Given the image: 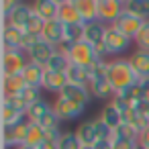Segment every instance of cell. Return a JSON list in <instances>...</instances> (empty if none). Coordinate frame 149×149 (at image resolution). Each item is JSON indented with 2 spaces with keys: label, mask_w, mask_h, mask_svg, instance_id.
Wrapping results in <instances>:
<instances>
[{
  "label": "cell",
  "mask_w": 149,
  "mask_h": 149,
  "mask_svg": "<svg viewBox=\"0 0 149 149\" xmlns=\"http://www.w3.org/2000/svg\"><path fill=\"white\" fill-rule=\"evenodd\" d=\"M104 78L110 82V86L114 88L116 94L125 92L127 88L139 84V76L135 74L129 57H112L106 61V72H104Z\"/></svg>",
  "instance_id": "cell-1"
},
{
  "label": "cell",
  "mask_w": 149,
  "mask_h": 149,
  "mask_svg": "<svg viewBox=\"0 0 149 149\" xmlns=\"http://www.w3.org/2000/svg\"><path fill=\"white\" fill-rule=\"evenodd\" d=\"M70 63H76V65H82V68H90L98 57H96V51H94V45H90L88 41H80V43H74V45H63L59 47Z\"/></svg>",
  "instance_id": "cell-2"
},
{
  "label": "cell",
  "mask_w": 149,
  "mask_h": 149,
  "mask_svg": "<svg viewBox=\"0 0 149 149\" xmlns=\"http://www.w3.org/2000/svg\"><path fill=\"white\" fill-rule=\"evenodd\" d=\"M133 43H135V41H133L131 37H127V35H125L123 31H118L114 25H108L106 35H104V45H106V49H108L110 59H112V57H120L123 53H127Z\"/></svg>",
  "instance_id": "cell-3"
},
{
  "label": "cell",
  "mask_w": 149,
  "mask_h": 149,
  "mask_svg": "<svg viewBox=\"0 0 149 149\" xmlns=\"http://www.w3.org/2000/svg\"><path fill=\"white\" fill-rule=\"evenodd\" d=\"M27 63H29V57L23 49L2 53V76H21Z\"/></svg>",
  "instance_id": "cell-4"
},
{
  "label": "cell",
  "mask_w": 149,
  "mask_h": 149,
  "mask_svg": "<svg viewBox=\"0 0 149 149\" xmlns=\"http://www.w3.org/2000/svg\"><path fill=\"white\" fill-rule=\"evenodd\" d=\"M53 110L59 114L61 120H74L78 116H82V112L86 110V104H80V102H74L65 96H55L53 100Z\"/></svg>",
  "instance_id": "cell-5"
},
{
  "label": "cell",
  "mask_w": 149,
  "mask_h": 149,
  "mask_svg": "<svg viewBox=\"0 0 149 149\" xmlns=\"http://www.w3.org/2000/svg\"><path fill=\"white\" fill-rule=\"evenodd\" d=\"M123 13L125 4L120 0H98V19L104 25H114Z\"/></svg>",
  "instance_id": "cell-6"
},
{
  "label": "cell",
  "mask_w": 149,
  "mask_h": 149,
  "mask_svg": "<svg viewBox=\"0 0 149 149\" xmlns=\"http://www.w3.org/2000/svg\"><path fill=\"white\" fill-rule=\"evenodd\" d=\"M143 25H145V21H143L141 17H137V15L129 13V10H125V13L118 17V21L114 23V27H116L118 31H123L127 37H131L133 41H135V39H137V35L141 33Z\"/></svg>",
  "instance_id": "cell-7"
},
{
  "label": "cell",
  "mask_w": 149,
  "mask_h": 149,
  "mask_svg": "<svg viewBox=\"0 0 149 149\" xmlns=\"http://www.w3.org/2000/svg\"><path fill=\"white\" fill-rule=\"evenodd\" d=\"M35 17V10H33V4H27V2H21L10 15H6L2 21L4 23H8V25H13V27H17V29H27V25L31 23V19Z\"/></svg>",
  "instance_id": "cell-8"
},
{
  "label": "cell",
  "mask_w": 149,
  "mask_h": 149,
  "mask_svg": "<svg viewBox=\"0 0 149 149\" xmlns=\"http://www.w3.org/2000/svg\"><path fill=\"white\" fill-rule=\"evenodd\" d=\"M41 39L59 49V47L65 43V25H63L59 19L47 21V23H45V29H43V33H41Z\"/></svg>",
  "instance_id": "cell-9"
},
{
  "label": "cell",
  "mask_w": 149,
  "mask_h": 149,
  "mask_svg": "<svg viewBox=\"0 0 149 149\" xmlns=\"http://www.w3.org/2000/svg\"><path fill=\"white\" fill-rule=\"evenodd\" d=\"M57 53V47H53L51 43H47V41H43V39H39L29 51H27V57H29V61H33V63H39V65H47V61L53 57Z\"/></svg>",
  "instance_id": "cell-10"
},
{
  "label": "cell",
  "mask_w": 149,
  "mask_h": 149,
  "mask_svg": "<svg viewBox=\"0 0 149 149\" xmlns=\"http://www.w3.org/2000/svg\"><path fill=\"white\" fill-rule=\"evenodd\" d=\"M23 37H25V31H23V29H17V27L4 23V25H2V53L21 49Z\"/></svg>",
  "instance_id": "cell-11"
},
{
  "label": "cell",
  "mask_w": 149,
  "mask_h": 149,
  "mask_svg": "<svg viewBox=\"0 0 149 149\" xmlns=\"http://www.w3.org/2000/svg\"><path fill=\"white\" fill-rule=\"evenodd\" d=\"M68 74H61V72H51V70H45V78H43V90L45 92H51V94H61L63 88L68 86Z\"/></svg>",
  "instance_id": "cell-12"
},
{
  "label": "cell",
  "mask_w": 149,
  "mask_h": 149,
  "mask_svg": "<svg viewBox=\"0 0 149 149\" xmlns=\"http://www.w3.org/2000/svg\"><path fill=\"white\" fill-rule=\"evenodd\" d=\"M88 88H90V94H92V98H98V100H108V102H110V100L116 96L114 88L110 86V82H108L104 76L90 80Z\"/></svg>",
  "instance_id": "cell-13"
},
{
  "label": "cell",
  "mask_w": 149,
  "mask_h": 149,
  "mask_svg": "<svg viewBox=\"0 0 149 149\" xmlns=\"http://www.w3.org/2000/svg\"><path fill=\"white\" fill-rule=\"evenodd\" d=\"M129 61H131L135 74L139 76V80H147L149 78V51L133 49L131 55H129Z\"/></svg>",
  "instance_id": "cell-14"
},
{
  "label": "cell",
  "mask_w": 149,
  "mask_h": 149,
  "mask_svg": "<svg viewBox=\"0 0 149 149\" xmlns=\"http://www.w3.org/2000/svg\"><path fill=\"white\" fill-rule=\"evenodd\" d=\"M61 96L74 100V102H80V104H88L92 100V94H90V88L86 84H74V82H68V86L63 88Z\"/></svg>",
  "instance_id": "cell-15"
},
{
  "label": "cell",
  "mask_w": 149,
  "mask_h": 149,
  "mask_svg": "<svg viewBox=\"0 0 149 149\" xmlns=\"http://www.w3.org/2000/svg\"><path fill=\"white\" fill-rule=\"evenodd\" d=\"M21 76H23V80H25V84H27V86L41 88V86H43V78H45V68H43V65H39V63L29 61Z\"/></svg>",
  "instance_id": "cell-16"
},
{
  "label": "cell",
  "mask_w": 149,
  "mask_h": 149,
  "mask_svg": "<svg viewBox=\"0 0 149 149\" xmlns=\"http://www.w3.org/2000/svg\"><path fill=\"white\" fill-rule=\"evenodd\" d=\"M33 10L43 21H53L59 17V4H55L53 0H33Z\"/></svg>",
  "instance_id": "cell-17"
},
{
  "label": "cell",
  "mask_w": 149,
  "mask_h": 149,
  "mask_svg": "<svg viewBox=\"0 0 149 149\" xmlns=\"http://www.w3.org/2000/svg\"><path fill=\"white\" fill-rule=\"evenodd\" d=\"M106 29H108V25H104L102 21H94V23H88V25H86V31H84V41H88L90 45H98V43H104V35H106Z\"/></svg>",
  "instance_id": "cell-18"
},
{
  "label": "cell",
  "mask_w": 149,
  "mask_h": 149,
  "mask_svg": "<svg viewBox=\"0 0 149 149\" xmlns=\"http://www.w3.org/2000/svg\"><path fill=\"white\" fill-rule=\"evenodd\" d=\"M76 135L82 141V145H90L92 147L98 141V135H96V129H94V120H82L76 127Z\"/></svg>",
  "instance_id": "cell-19"
},
{
  "label": "cell",
  "mask_w": 149,
  "mask_h": 149,
  "mask_svg": "<svg viewBox=\"0 0 149 149\" xmlns=\"http://www.w3.org/2000/svg\"><path fill=\"white\" fill-rule=\"evenodd\" d=\"M78 6V13L82 17V23H94V21H100L98 19V0H80L76 4Z\"/></svg>",
  "instance_id": "cell-20"
},
{
  "label": "cell",
  "mask_w": 149,
  "mask_h": 149,
  "mask_svg": "<svg viewBox=\"0 0 149 149\" xmlns=\"http://www.w3.org/2000/svg\"><path fill=\"white\" fill-rule=\"evenodd\" d=\"M27 88L23 76H2V94L4 96H19Z\"/></svg>",
  "instance_id": "cell-21"
},
{
  "label": "cell",
  "mask_w": 149,
  "mask_h": 149,
  "mask_svg": "<svg viewBox=\"0 0 149 149\" xmlns=\"http://www.w3.org/2000/svg\"><path fill=\"white\" fill-rule=\"evenodd\" d=\"M100 118H102L108 127H112V129H116V127L123 125V112L116 110V106H114L112 102H106V104H104V108H102V112H100Z\"/></svg>",
  "instance_id": "cell-22"
},
{
  "label": "cell",
  "mask_w": 149,
  "mask_h": 149,
  "mask_svg": "<svg viewBox=\"0 0 149 149\" xmlns=\"http://www.w3.org/2000/svg\"><path fill=\"white\" fill-rule=\"evenodd\" d=\"M123 123H127V125H131L139 135L145 131V129H149V118L145 116V114H141V112H137L135 108L133 110H129L127 114H123Z\"/></svg>",
  "instance_id": "cell-23"
},
{
  "label": "cell",
  "mask_w": 149,
  "mask_h": 149,
  "mask_svg": "<svg viewBox=\"0 0 149 149\" xmlns=\"http://www.w3.org/2000/svg\"><path fill=\"white\" fill-rule=\"evenodd\" d=\"M47 141V131L39 125V123H31L29 125V133H27V141L25 145H31V147H39L41 143Z\"/></svg>",
  "instance_id": "cell-24"
},
{
  "label": "cell",
  "mask_w": 149,
  "mask_h": 149,
  "mask_svg": "<svg viewBox=\"0 0 149 149\" xmlns=\"http://www.w3.org/2000/svg\"><path fill=\"white\" fill-rule=\"evenodd\" d=\"M84 31H86V23H74V25H65V43L63 45H74L84 41ZM61 45V47H63Z\"/></svg>",
  "instance_id": "cell-25"
},
{
  "label": "cell",
  "mask_w": 149,
  "mask_h": 149,
  "mask_svg": "<svg viewBox=\"0 0 149 149\" xmlns=\"http://www.w3.org/2000/svg\"><path fill=\"white\" fill-rule=\"evenodd\" d=\"M53 108V104H49L45 98H41V100H37V102H33L29 108H27V114H29V118L33 120V123H39L49 110Z\"/></svg>",
  "instance_id": "cell-26"
},
{
  "label": "cell",
  "mask_w": 149,
  "mask_h": 149,
  "mask_svg": "<svg viewBox=\"0 0 149 149\" xmlns=\"http://www.w3.org/2000/svg\"><path fill=\"white\" fill-rule=\"evenodd\" d=\"M63 25H74V23H82V17L78 13V6L68 2L63 6H59V17H57Z\"/></svg>",
  "instance_id": "cell-27"
},
{
  "label": "cell",
  "mask_w": 149,
  "mask_h": 149,
  "mask_svg": "<svg viewBox=\"0 0 149 149\" xmlns=\"http://www.w3.org/2000/svg\"><path fill=\"white\" fill-rule=\"evenodd\" d=\"M68 80L74 82V84H90V76H88V68H82V65H76V63H70L68 68Z\"/></svg>",
  "instance_id": "cell-28"
},
{
  "label": "cell",
  "mask_w": 149,
  "mask_h": 149,
  "mask_svg": "<svg viewBox=\"0 0 149 149\" xmlns=\"http://www.w3.org/2000/svg\"><path fill=\"white\" fill-rule=\"evenodd\" d=\"M68 68H70V59H68V55L61 51V49H57V53L47 61V65H45V70H51V72H61V74H65L68 72Z\"/></svg>",
  "instance_id": "cell-29"
},
{
  "label": "cell",
  "mask_w": 149,
  "mask_h": 149,
  "mask_svg": "<svg viewBox=\"0 0 149 149\" xmlns=\"http://www.w3.org/2000/svg\"><path fill=\"white\" fill-rule=\"evenodd\" d=\"M125 10L141 17L143 21H149V0H131L125 4Z\"/></svg>",
  "instance_id": "cell-30"
},
{
  "label": "cell",
  "mask_w": 149,
  "mask_h": 149,
  "mask_svg": "<svg viewBox=\"0 0 149 149\" xmlns=\"http://www.w3.org/2000/svg\"><path fill=\"white\" fill-rule=\"evenodd\" d=\"M57 149H82V141L78 139L76 131H65L57 141Z\"/></svg>",
  "instance_id": "cell-31"
},
{
  "label": "cell",
  "mask_w": 149,
  "mask_h": 149,
  "mask_svg": "<svg viewBox=\"0 0 149 149\" xmlns=\"http://www.w3.org/2000/svg\"><path fill=\"white\" fill-rule=\"evenodd\" d=\"M92 120H94V129H96L98 141H112V139H114V129L108 127L100 116H98V118H92Z\"/></svg>",
  "instance_id": "cell-32"
},
{
  "label": "cell",
  "mask_w": 149,
  "mask_h": 149,
  "mask_svg": "<svg viewBox=\"0 0 149 149\" xmlns=\"http://www.w3.org/2000/svg\"><path fill=\"white\" fill-rule=\"evenodd\" d=\"M114 139H129V141H139V133L131 127V125H127V123H123L120 127H116L114 129Z\"/></svg>",
  "instance_id": "cell-33"
},
{
  "label": "cell",
  "mask_w": 149,
  "mask_h": 149,
  "mask_svg": "<svg viewBox=\"0 0 149 149\" xmlns=\"http://www.w3.org/2000/svg\"><path fill=\"white\" fill-rule=\"evenodd\" d=\"M41 90H43V88L27 86V88H25V90H23V92H21L19 96H21V98L25 100V104H27V106H31L33 102H37V100H41V98H43V96H41Z\"/></svg>",
  "instance_id": "cell-34"
},
{
  "label": "cell",
  "mask_w": 149,
  "mask_h": 149,
  "mask_svg": "<svg viewBox=\"0 0 149 149\" xmlns=\"http://www.w3.org/2000/svg\"><path fill=\"white\" fill-rule=\"evenodd\" d=\"M59 123H61V118H59V114L51 108L41 120H39V125L45 129V131H49V129H59Z\"/></svg>",
  "instance_id": "cell-35"
},
{
  "label": "cell",
  "mask_w": 149,
  "mask_h": 149,
  "mask_svg": "<svg viewBox=\"0 0 149 149\" xmlns=\"http://www.w3.org/2000/svg\"><path fill=\"white\" fill-rule=\"evenodd\" d=\"M135 49H143V51H149V21H145L141 33L137 35L135 39Z\"/></svg>",
  "instance_id": "cell-36"
},
{
  "label": "cell",
  "mask_w": 149,
  "mask_h": 149,
  "mask_svg": "<svg viewBox=\"0 0 149 149\" xmlns=\"http://www.w3.org/2000/svg\"><path fill=\"white\" fill-rule=\"evenodd\" d=\"M110 102H112V104L116 106V110H120L123 114H127V112H129V110H133V106H135L131 100H127V98H125V96H120V94H116Z\"/></svg>",
  "instance_id": "cell-37"
},
{
  "label": "cell",
  "mask_w": 149,
  "mask_h": 149,
  "mask_svg": "<svg viewBox=\"0 0 149 149\" xmlns=\"http://www.w3.org/2000/svg\"><path fill=\"white\" fill-rule=\"evenodd\" d=\"M139 141H129V139H112V149H137Z\"/></svg>",
  "instance_id": "cell-38"
},
{
  "label": "cell",
  "mask_w": 149,
  "mask_h": 149,
  "mask_svg": "<svg viewBox=\"0 0 149 149\" xmlns=\"http://www.w3.org/2000/svg\"><path fill=\"white\" fill-rule=\"evenodd\" d=\"M21 2H23V0H2V19H4L6 15H10Z\"/></svg>",
  "instance_id": "cell-39"
},
{
  "label": "cell",
  "mask_w": 149,
  "mask_h": 149,
  "mask_svg": "<svg viewBox=\"0 0 149 149\" xmlns=\"http://www.w3.org/2000/svg\"><path fill=\"white\" fill-rule=\"evenodd\" d=\"M94 51H96V57L98 59H104V61H108V49H106V45L104 43H98V45H94Z\"/></svg>",
  "instance_id": "cell-40"
},
{
  "label": "cell",
  "mask_w": 149,
  "mask_h": 149,
  "mask_svg": "<svg viewBox=\"0 0 149 149\" xmlns=\"http://www.w3.org/2000/svg\"><path fill=\"white\" fill-rule=\"evenodd\" d=\"M137 112H141V114H145L147 118H149V102L147 100H139V102H135V106H133Z\"/></svg>",
  "instance_id": "cell-41"
},
{
  "label": "cell",
  "mask_w": 149,
  "mask_h": 149,
  "mask_svg": "<svg viewBox=\"0 0 149 149\" xmlns=\"http://www.w3.org/2000/svg\"><path fill=\"white\" fill-rule=\"evenodd\" d=\"M139 145H143L145 149H149V129H145V131L139 135Z\"/></svg>",
  "instance_id": "cell-42"
},
{
  "label": "cell",
  "mask_w": 149,
  "mask_h": 149,
  "mask_svg": "<svg viewBox=\"0 0 149 149\" xmlns=\"http://www.w3.org/2000/svg\"><path fill=\"white\" fill-rule=\"evenodd\" d=\"M141 90H143V100L149 102V78L147 80H141Z\"/></svg>",
  "instance_id": "cell-43"
},
{
  "label": "cell",
  "mask_w": 149,
  "mask_h": 149,
  "mask_svg": "<svg viewBox=\"0 0 149 149\" xmlns=\"http://www.w3.org/2000/svg\"><path fill=\"white\" fill-rule=\"evenodd\" d=\"M94 149H112V141H96V145H92Z\"/></svg>",
  "instance_id": "cell-44"
},
{
  "label": "cell",
  "mask_w": 149,
  "mask_h": 149,
  "mask_svg": "<svg viewBox=\"0 0 149 149\" xmlns=\"http://www.w3.org/2000/svg\"><path fill=\"white\" fill-rule=\"evenodd\" d=\"M37 149H57V143H53V141H45V143H41Z\"/></svg>",
  "instance_id": "cell-45"
},
{
  "label": "cell",
  "mask_w": 149,
  "mask_h": 149,
  "mask_svg": "<svg viewBox=\"0 0 149 149\" xmlns=\"http://www.w3.org/2000/svg\"><path fill=\"white\" fill-rule=\"evenodd\" d=\"M53 2H55V4H59V6H63V4H68V2H70V0H53Z\"/></svg>",
  "instance_id": "cell-46"
},
{
  "label": "cell",
  "mask_w": 149,
  "mask_h": 149,
  "mask_svg": "<svg viewBox=\"0 0 149 149\" xmlns=\"http://www.w3.org/2000/svg\"><path fill=\"white\" fill-rule=\"evenodd\" d=\"M17 149H37V147H31V145H19Z\"/></svg>",
  "instance_id": "cell-47"
},
{
  "label": "cell",
  "mask_w": 149,
  "mask_h": 149,
  "mask_svg": "<svg viewBox=\"0 0 149 149\" xmlns=\"http://www.w3.org/2000/svg\"><path fill=\"white\" fill-rule=\"evenodd\" d=\"M82 149H94V147H90V145H82Z\"/></svg>",
  "instance_id": "cell-48"
},
{
  "label": "cell",
  "mask_w": 149,
  "mask_h": 149,
  "mask_svg": "<svg viewBox=\"0 0 149 149\" xmlns=\"http://www.w3.org/2000/svg\"><path fill=\"white\" fill-rule=\"evenodd\" d=\"M70 2H72V4H78V2H80V0H70Z\"/></svg>",
  "instance_id": "cell-49"
},
{
  "label": "cell",
  "mask_w": 149,
  "mask_h": 149,
  "mask_svg": "<svg viewBox=\"0 0 149 149\" xmlns=\"http://www.w3.org/2000/svg\"><path fill=\"white\" fill-rule=\"evenodd\" d=\"M120 2H123V4H127V2H131V0H120Z\"/></svg>",
  "instance_id": "cell-50"
},
{
  "label": "cell",
  "mask_w": 149,
  "mask_h": 149,
  "mask_svg": "<svg viewBox=\"0 0 149 149\" xmlns=\"http://www.w3.org/2000/svg\"><path fill=\"white\" fill-rule=\"evenodd\" d=\"M137 149H145V147H143V145H137Z\"/></svg>",
  "instance_id": "cell-51"
}]
</instances>
